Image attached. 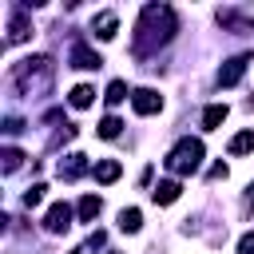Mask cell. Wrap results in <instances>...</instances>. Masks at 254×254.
Wrapping results in <instances>:
<instances>
[{"label": "cell", "instance_id": "cell-19", "mask_svg": "<svg viewBox=\"0 0 254 254\" xmlns=\"http://www.w3.org/2000/svg\"><path fill=\"white\" fill-rule=\"evenodd\" d=\"M44 190H48L44 183H36V187H28V190H24V206H28V210H32V206H40V202H44Z\"/></svg>", "mask_w": 254, "mask_h": 254}, {"label": "cell", "instance_id": "cell-3", "mask_svg": "<svg viewBox=\"0 0 254 254\" xmlns=\"http://www.w3.org/2000/svg\"><path fill=\"white\" fill-rule=\"evenodd\" d=\"M32 79H40V83L52 79V60H48V56H28V60H20V64L12 67V83H16L20 91H32Z\"/></svg>", "mask_w": 254, "mask_h": 254}, {"label": "cell", "instance_id": "cell-10", "mask_svg": "<svg viewBox=\"0 0 254 254\" xmlns=\"http://www.w3.org/2000/svg\"><path fill=\"white\" fill-rule=\"evenodd\" d=\"M179 194H183V187H179V183H175V179H163V183H159V187H155V190H151V198H155V202H159V206H171V202H175V198H179Z\"/></svg>", "mask_w": 254, "mask_h": 254}, {"label": "cell", "instance_id": "cell-20", "mask_svg": "<svg viewBox=\"0 0 254 254\" xmlns=\"http://www.w3.org/2000/svg\"><path fill=\"white\" fill-rule=\"evenodd\" d=\"M119 127H123V123H119L115 115H103V123H99V135H103V139H115V135H119Z\"/></svg>", "mask_w": 254, "mask_h": 254}, {"label": "cell", "instance_id": "cell-15", "mask_svg": "<svg viewBox=\"0 0 254 254\" xmlns=\"http://www.w3.org/2000/svg\"><path fill=\"white\" fill-rule=\"evenodd\" d=\"M222 119H226V103H210V107L202 111V127H206V131H214Z\"/></svg>", "mask_w": 254, "mask_h": 254}, {"label": "cell", "instance_id": "cell-16", "mask_svg": "<svg viewBox=\"0 0 254 254\" xmlns=\"http://www.w3.org/2000/svg\"><path fill=\"white\" fill-rule=\"evenodd\" d=\"M139 226H143V214H139L135 206H131V210H119V230H127V234H135Z\"/></svg>", "mask_w": 254, "mask_h": 254}, {"label": "cell", "instance_id": "cell-11", "mask_svg": "<svg viewBox=\"0 0 254 254\" xmlns=\"http://www.w3.org/2000/svg\"><path fill=\"white\" fill-rule=\"evenodd\" d=\"M83 171H87V159H83V155H67V159L60 163V179H67V183L79 179Z\"/></svg>", "mask_w": 254, "mask_h": 254}, {"label": "cell", "instance_id": "cell-21", "mask_svg": "<svg viewBox=\"0 0 254 254\" xmlns=\"http://www.w3.org/2000/svg\"><path fill=\"white\" fill-rule=\"evenodd\" d=\"M0 159H4V171H8V175H12V171L24 163V155H20L16 147H4V155H0Z\"/></svg>", "mask_w": 254, "mask_h": 254}, {"label": "cell", "instance_id": "cell-7", "mask_svg": "<svg viewBox=\"0 0 254 254\" xmlns=\"http://www.w3.org/2000/svg\"><path fill=\"white\" fill-rule=\"evenodd\" d=\"M67 60H71V67H83V71H95V67L103 64L99 52H91L87 44H71V56H67Z\"/></svg>", "mask_w": 254, "mask_h": 254}, {"label": "cell", "instance_id": "cell-6", "mask_svg": "<svg viewBox=\"0 0 254 254\" xmlns=\"http://www.w3.org/2000/svg\"><path fill=\"white\" fill-rule=\"evenodd\" d=\"M44 226H48L52 234H64V230L71 226V206H67V202H56V206H48V214H44Z\"/></svg>", "mask_w": 254, "mask_h": 254}, {"label": "cell", "instance_id": "cell-9", "mask_svg": "<svg viewBox=\"0 0 254 254\" xmlns=\"http://www.w3.org/2000/svg\"><path fill=\"white\" fill-rule=\"evenodd\" d=\"M32 36V20L24 12H12V24H8V44H24Z\"/></svg>", "mask_w": 254, "mask_h": 254}, {"label": "cell", "instance_id": "cell-23", "mask_svg": "<svg viewBox=\"0 0 254 254\" xmlns=\"http://www.w3.org/2000/svg\"><path fill=\"white\" fill-rule=\"evenodd\" d=\"M238 254H254V234H242L238 238Z\"/></svg>", "mask_w": 254, "mask_h": 254}, {"label": "cell", "instance_id": "cell-22", "mask_svg": "<svg viewBox=\"0 0 254 254\" xmlns=\"http://www.w3.org/2000/svg\"><path fill=\"white\" fill-rule=\"evenodd\" d=\"M20 131H24V123H20L16 115H12V119H4V135H20Z\"/></svg>", "mask_w": 254, "mask_h": 254}, {"label": "cell", "instance_id": "cell-13", "mask_svg": "<svg viewBox=\"0 0 254 254\" xmlns=\"http://www.w3.org/2000/svg\"><path fill=\"white\" fill-rule=\"evenodd\" d=\"M119 175H123V167H119L115 159H103V163H95V179H99V183H115Z\"/></svg>", "mask_w": 254, "mask_h": 254}, {"label": "cell", "instance_id": "cell-26", "mask_svg": "<svg viewBox=\"0 0 254 254\" xmlns=\"http://www.w3.org/2000/svg\"><path fill=\"white\" fill-rule=\"evenodd\" d=\"M250 107H254V99H250Z\"/></svg>", "mask_w": 254, "mask_h": 254}, {"label": "cell", "instance_id": "cell-1", "mask_svg": "<svg viewBox=\"0 0 254 254\" xmlns=\"http://www.w3.org/2000/svg\"><path fill=\"white\" fill-rule=\"evenodd\" d=\"M175 28H179V20L167 4H147L135 24V56H151L155 48H163L175 36Z\"/></svg>", "mask_w": 254, "mask_h": 254}, {"label": "cell", "instance_id": "cell-5", "mask_svg": "<svg viewBox=\"0 0 254 254\" xmlns=\"http://www.w3.org/2000/svg\"><path fill=\"white\" fill-rule=\"evenodd\" d=\"M246 64H250V56H234V60H226V64L218 67V87H234V83L242 79Z\"/></svg>", "mask_w": 254, "mask_h": 254}, {"label": "cell", "instance_id": "cell-25", "mask_svg": "<svg viewBox=\"0 0 254 254\" xmlns=\"http://www.w3.org/2000/svg\"><path fill=\"white\" fill-rule=\"evenodd\" d=\"M250 206H254V183H250V187H246V202H242V214H246V210H250Z\"/></svg>", "mask_w": 254, "mask_h": 254}, {"label": "cell", "instance_id": "cell-17", "mask_svg": "<svg viewBox=\"0 0 254 254\" xmlns=\"http://www.w3.org/2000/svg\"><path fill=\"white\" fill-rule=\"evenodd\" d=\"M246 151H254V131H238L230 139V155H246Z\"/></svg>", "mask_w": 254, "mask_h": 254}, {"label": "cell", "instance_id": "cell-12", "mask_svg": "<svg viewBox=\"0 0 254 254\" xmlns=\"http://www.w3.org/2000/svg\"><path fill=\"white\" fill-rule=\"evenodd\" d=\"M99 194H83L79 198V206H75V214H79V222H95V214H99Z\"/></svg>", "mask_w": 254, "mask_h": 254}, {"label": "cell", "instance_id": "cell-2", "mask_svg": "<svg viewBox=\"0 0 254 254\" xmlns=\"http://www.w3.org/2000/svg\"><path fill=\"white\" fill-rule=\"evenodd\" d=\"M202 167V143L198 139H179L175 147H171V155H167V171H175V175H194Z\"/></svg>", "mask_w": 254, "mask_h": 254}, {"label": "cell", "instance_id": "cell-18", "mask_svg": "<svg viewBox=\"0 0 254 254\" xmlns=\"http://www.w3.org/2000/svg\"><path fill=\"white\" fill-rule=\"evenodd\" d=\"M123 99H127V83L123 79H111L107 83V103H123Z\"/></svg>", "mask_w": 254, "mask_h": 254}, {"label": "cell", "instance_id": "cell-14", "mask_svg": "<svg viewBox=\"0 0 254 254\" xmlns=\"http://www.w3.org/2000/svg\"><path fill=\"white\" fill-rule=\"evenodd\" d=\"M71 107H91V99H95V87L91 83H79V87H71Z\"/></svg>", "mask_w": 254, "mask_h": 254}, {"label": "cell", "instance_id": "cell-24", "mask_svg": "<svg viewBox=\"0 0 254 254\" xmlns=\"http://www.w3.org/2000/svg\"><path fill=\"white\" fill-rule=\"evenodd\" d=\"M210 179H226V163H214L210 167Z\"/></svg>", "mask_w": 254, "mask_h": 254}, {"label": "cell", "instance_id": "cell-8", "mask_svg": "<svg viewBox=\"0 0 254 254\" xmlns=\"http://www.w3.org/2000/svg\"><path fill=\"white\" fill-rule=\"evenodd\" d=\"M91 32H95L99 40H115V32H119V20H115V12H99V16L91 20Z\"/></svg>", "mask_w": 254, "mask_h": 254}, {"label": "cell", "instance_id": "cell-4", "mask_svg": "<svg viewBox=\"0 0 254 254\" xmlns=\"http://www.w3.org/2000/svg\"><path fill=\"white\" fill-rule=\"evenodd\" d=\"M131 107H135V115H155L163 107V95L151 87H139V91H131Z\"/></svg>", "mask_w": 254, "mask_h": 254}]
</instances>
